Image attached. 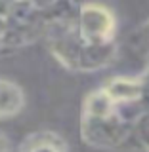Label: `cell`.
Masks as SVG:
<instances>
[{
	"label": "cell",
	"mask_w": 149,
	"mask_h": 152,
	"mask_svg": "<svg viewBox=\"0 0 149 152\" xmlns=\"http://www.w3.org/2000/svg\"><path fill=\"white\" fill-rule=\"evenodd\" d=\"M79 34L86 46L117 44V15L109 6L84 2L79 8Z\"/></svg>",
	"instance_id": "4"
},
{
	"label": "cell",
	"mask_w": 149,
	"mask_h": 152,
	"mask_svg": "<svg viewBox=\"0 0 149 152\" xmlns=\"http://www.w3.org/2000/svg\"><path fill=\"white\" fill-rule=\"evenodd\" d=\"M136 133V126L121 114L119 107L102 88L90 91L80 108V137L84 145L99 150H115Z\"/></svg>",
	"instance_id": "2"
},
{
	"label": "cell",
	"mask_w": 149,
	"mask_h": 152,
	"mask_svg": "<svg viewBox=\"0 0 149 152\" xmlns=\"http://www.w3.org/2000/svg\"><path fill=\"white\" fill-rule=\"evenodd\" d=\"M126 152H149V150H145V148H143V146L140 145L138 148H130V150H126Z\"/></svg>",
	"instance_id": "12"
},
{
	"label": "cell",
	"mask_w": 149,
	"mask_h": 152,
	"mask_svg": "<svg viewBox=\"0 0 149 152\" xmlns=\"http://www.w3.org/2000/svg\"><path fill=\"white\" fill-rule=\"evenodd\" d=\"M46 32L44 4L0 2V57L36 44Z\"/></svg>",
	"instance_id": "3"
},
{
	"label": "cell",
	"mask_w": 149,
	"mask_h": 152,
	"mask_svg": "<svg viewBox=\"0 0 149 152\" xmlns=\"http://www.w3.org/2000/svg\"><path fill=\"white\" fill-rule=\"evenodd\" d=\"M128 44L136 53H140L142 57H145L149 53V19L143 21L140 27L130 34L128 38Z\"/></svg>",
	"instance_id": "8"
},
{
	"label": "cell",
	"mask_w": 149,
	"mask_h": 152,
	"mask_svg": "<svg viewBox=\"0 0 149 152\" xmlns=\"http://www.w3.org/2000/svg\"><path fill=\"white\" fill-rule=\"evenodd\" d=\"M25 108V91L13 80L0 76V122L17 116Z\"/></svg>",
	"instance_id": "7"
},
{
	"label": "cell",
	"mask_w": 149,
	"mask_h": 152,
	"mask_svg": "<svg viewBox=\"0 0 149 152\" xmlns=\"http://www.w3.org/2000/svg\"><path fill=\"white\" fill-rule=\"evenodd\" d=\"M143 59H145V69H149V53L143 57Z\"/></svg>",
	"instance_id": "13"
},
{
	"label": "cell",
	"mask_w": 149,
	"mask_h": 152,
	"mask_svg": "<svg viewBox=\"0 0 149 152\" xmlns=\"http://www.w3.org/2000/svg\"><path fill=\"white\" fill-rule=\"evenodd\" d=\"M136 135H138V141L140 145L143 146L145 150H149V114L143 116L136 126Z\"/></svg>",
	"instance_id": "10"
},
{
	"label": "cell",
	"mask_w": 149,
	"mask_h": 152,
	"mask_svg": "<svg viewBox=\"0 0 149 152\" xmlns=\"http://www.w3.org/2000/svg\"><path fill=\"white\" fill-rule=\"evenodd\" d=\"M140 82H142V95L140 101H138V107L143 116L149 114V69H143V72L140 74Z\"/></svg>",
	"instance_id": "9"
},
{
	"label": "cell",
	"mask_w": 149,
	"mask_h": 152,
	"mask_svg": "<svg viewBox=\"0 0 149 152\" xmlns=\"http://www.w3.org/2000/svg\"><path fill=\"white\" fill-rule=\"evenodd\" d=\"M102 89L107 93V97L111 99L115 104L124 107V104H138L142 95V82L140 76H113V78L105 80Z\"/></svg>",
	"instance_id": "5"
},
{
	"label": "cell",
	"mask_w": 149,
	"mask_h": 152,
	"mask_svg": "<svg viewBox=\"0 0 149 152\" xmlns=\"http://www.w3.org/2000/svg\"><path fill=\"white\" fill-rule=\"evenodd\" d=\"M79 8L76 2H46L44 40L48 51L61 66L73 72H98L115 61L119 46H86L76 27Z\"/></svg>",
	"instance_id": "1"
},
{
	"label": "cell",
	"mask_w": 149,
	"mask_h": 152,
	"mask_svg": "<svg viewBox=\"0 0 149 152\" xmlns=\"http://www.w3.org/2000/svg\"><path fill=\"white\" fill-rule=\"evenodd\" d=\"M17 152H69L65 139L56 131L40 129L23 137Z\"/></svg>",
	"instance_id": "6"
},
{
	"label": "cell",
	"mask_w": 149,
	"mask_h": 152,
	"mask_svg": "<svg viewBox=\"0 0 149 152\" xmlns=\"http://www.w3.org/2000/svg\"><path fill=\"white\" fill-rule=\"evenodd\" d=\"M0 152H12V142L4 131H0Z\"/></svg>",
	"instance_id": "11"
}]
</instances>
